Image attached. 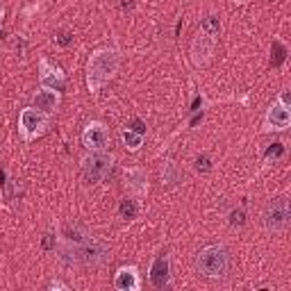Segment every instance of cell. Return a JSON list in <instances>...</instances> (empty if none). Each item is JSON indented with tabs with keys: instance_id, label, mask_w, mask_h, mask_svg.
I'll list each match as a JSON object with an SVG mask.
<instances>
[{
	"instance_id": "obj_12",
	"label": "cell",
	"mask_w": 291,
	"mask_h": 291,
	"mask_svg": "<svg viewBox=\"0 0 291 291\" xmlns=\"http://www.w3.org/2000/svg\"><path fill=\"white\" fill-rule=\"evenodd\" d=\"M114 287L119 291H139L141 289V275L137 266H121L114 275Z\"/></svg>"
},
{
	"instance_id": "obj_5",
	"label": "cell",
	"mask_w": 291,
	"mask_h": 291,
	"mask_svg": "<svg viewBox=\"0 0 291 291\" xmlns=\"http://www.w3.org/2000/svg\"><path fill=\"white\" fill-rule=\"evenodd\" d=\"M111 166H114V155H109V152H105V150L89 152L82 160L84 180L91 182V185H98V182H103L111 173Z\"/></svg>"
},
{
	"instance_id": "obj_26",
	"label": "cell",
	"mask_w": 291,
	"mask_h": 291,
	"mask_svg": "<svg viewBox=\"0 0 291 291\" xmlns=\"http://www.w3.org/2000/svg\"><path fill=\"white\" fill-rule=\"evenodd\" d=\"M43 248L46 250L53 248V234H46V237H43Z\"/></svg>"
},
{
	"instance_id": "obj_18",
	"label": "cell",
	"mask_w": 291,
	"mask_h": 291,
	"mask_svg": "<svg viewBox=\"0 0 291 291\" xmlns=\"http://www.w3.org/2000/svg\"><path fill=\"white\" fill-rule=\"evenodd\" d=\"M287 59V48L280 41H273V66H280Z\"/></svg>"
},
{
	"instance_id": "obj_17",
	"label": "cell",
	"mask_w": 291,
	"mask_h": 291,
	"mask_svg": "<svg viewBox=\"0 0 291 291\" xmlns=\"http://www.w3.org/2000/svg\"><path fill=\"white\" fill-rule=\"evenodd\" d=\"M200 28H203V32H207V34H212V37H216V34H218V18H216V16L203 18Z\"/></svg>"
},
{
	"instance_id": "obj_2",
	"label": "cell",
	"mask_w": 291,
	"mask_h": 291,
	"mask_svg": "<svg viewBox=\"0 0 291 291\" xmlns=\"http://www.w3.org/2000/svg\"><path fill=\"white\" fill-rule=\"evenodd\" d=\"M196 268L205 278H223L230 268V255L223 246H207L198 253Z\"/></svg>"
},
{
	"instance_id": "obj_29",
	"label": "cell",
	"mask_w": 291,
	"mask_h": 291,
	"mask_svg": "<svg viewBox=\"0 0 291 291\" xmlns=\"http://www.w3.org/2000/svg\"><path fill=\"white\" fill-rule=\"evenodd\" d=\"M3 37H5V32H3V28H0V41H3Z\"/></svg>"
},
{
	"instance_id": "obj_28",
	"label": "cell",
	"mask_w": 291,
	"mask_h": 291,
	"mask_svg": "<svg viewBox=\"0 0 291 291\" xmlns=\"http://www.w3.org/2000/svg\"><path fill=\"white\" fill-rule=\"evenodd\" d=\"M0 18H3V0H0Z\"/></svg>"
},
{
	"instance_id": "obj_7",
	"label": "cell",
	"mask_w": 291,
	"mask_h": 291,
	"mask_svg": "<svg viewBox=\"0 0 291 291\" xmlns=\"http://www.w3.org/2000/svg\"><path fill=\"white\" fill-rule=\"evenodd\" d=\"M82 146L89 152L94 150H105L109 146V130L100 121H91L89 125L82 130Z\"/></svg>"
},
{
	"instance_id": "obj_24",
	"label": "cell",
	"mask_w": 291,
	"mask_h": 291,
	"mask_svg": "<svg viewBox=\"0 0 291 291\" xmlns=\"http://www.w3.org/2000/svg\"><path fill=\"white\" fill-rule=\"evenodd\" d=\"M130 130H132V132H137V135H141V137H144V135H146V123H144V121H141V119H135V121H132V123H130Z\"/></svg>"
},
{
	"instance_id": "obj_20",
	"label": "cell",
	"mask_w": 291,
	"mask_h": 291,
	"mask_svg": "<svg viewBox=\"0 0 291 291\" xmlns=\"http://www.w3.org/2000/svg\"><path fill=\"white\" fill-rule=\"evenodd\" d=\"M55 43H57L59 48H69V46L73 43V32H71V30H62V32H57Z\"/></svg>"
},
{
	"instance_id": "obj_21",
	"label": "cell",
	"mask_w": 291,
	"mask_h": 291,
	"mask_svg": "<svg viewBox=\"0 0 291 291\" xmlns=\"http://www.w3.org/2000/svg\"><path fill=\"white\" fill-rule=\"evenodd\" d=\"M196 171L209 173V171H212V160H209L207 155H198V160H196Z\"/></svg>"
},
{
	"instance_id": "obj_27",
	"label": "cell",
	"mask_w": 291,
	"mask_h": 291,
	"mask_svg": "<svg viewBox=\"0 0 291 291\" xmlns=\"http://www.w3.org/2000/svg\"><path fill=\"white\" fill-rule=\"evenodd\" d=\"M50 289H69V287H66L64 282H57V280H53V282H50Z\"/></svg>"
},
{
	"instance_id": "obj_11",
	"label": "cell",
	"mask_w": 291,
	"mask_h": 291,
	"mask_svg": "<svg viewBox=\"0 0 291 291\" xmlns=\"http://www.w3.org/2000/svg\"><path fill=\"white\" fill-rule=\"evenodd\" d=\"M168 282H171V262H168V255L162 253L150 266V284L155 289H166Z\"/></svg>"
},
{
	"instance_id": "obj_19",
	"label": "cell",
	"mask_w": 291,
	"mask_h": 291,
	"mask_svg": "<svg viewBox=\"0 0 291 291\" xmlns=\"http://www.w3.org/2000/svg\"><path fill=\"white\" fill-rule=\"evenodd\" d=\"M162 180H164L166 185H173V182L180 180V173H177L175 164H166V171L162 173Z\"/></svg>"
},
{
	"instance_id": "obj_1",
	"label": "cell",
	"mask_w": 291,
	"mask_h": 291,
	"mask_svg": "<svg viewBox=\"0 0 291 291\" xmlns=\"http://www.w3.org/2000/svg\"><path fill=\"white\" fill-rule=\"evenodd\" d=\"M119 71V53L111 48H98L89 55L86 62V89L98 94L100 86L107 84Z\"/></svg>"
},
{
	"instance_id": "obj_3",
	"label": "cell",
	"mask_w": 291,
	"mask_h": 291,
	"mask_svg": "<svg viewBox=\"0 0 291 291\" xmlns=\"http://www.w3.org/2000/svg\"><path fill=\"white\" fill-rule=\"evenodd\" d=\"M75 250V264H86V266H103L109 259V243L103 239L86 237L82 243L73 246Z\"/></svg>"
},
{
	"instance_id": "obj_8",
	"label": "cell",
	"mask_w": 291,
	"mask_h": 291,
	"mask_svg": "<svg viewBox=\"0 0 291 291\" xmlns=\"http://www.w3.org/2000/svg\"><path fill=\"white\" fill-rule=\"evenodd\" d=\"M39 82H41V86H46V89L62 91L66 84V73L57 64H53L50 59L41 57L39 59Z\"/></svg>"
},
{
	"instance_id": "obj_14",
	"label": "cell",
	"mask_w": 291,
	"mask_h": 291,
	"mask_svg": "<svg viewBox=\"0 0 291 291\" xmlns=\"http://www.w3.org/2000/svg\"><path fill=\"white\" fill-rule=\"evenodd\" d=\"M125 187L130 189L135 196H144L148 193V175L144 168L139 166H132V168H125Z\"/></svg>"
},
{
	"instance_id": "obj_25",
	"label": "cell",
	"mask_w": 291,
	"mask_h": 291,
	"mask_svg": "<svg viewBox=\"0 0 291 291\" xmlns=\"http://www.w3.org/2000/svg\"><path fill=\"white\" fill-rule=\"evenodd\" d=\"M280 103L282 105H287V107H291V100H289V91H282V94H280Z\"/></svg>"
},
{
	"instance_id": "obj_22",
	"label": "cell",
	"mask_w": 291,
	"mask_h": 291,
	"mask_svg": "<svg viewBox=\"0 0 291 291\" xmlns=\"http://www.w3.org/2000/svg\"><path fill=\"white\" fill-rule=\"evenodd\" d=\"M284 155V146L282 144H271L266 150V160H278V157Z\"/></svg>"
},
{
	"instance_id": "obj_4",
	"label": "cell",
	"mask_w": 291,
	"mask_h": 291,
	"mask_svg": "<svg viewBox=\"0 0 291 291\" xmlns=\"http://www.w3.org/2000/svg\"><path fill=\"white\" fill-rule=\"evenodd\" d=\"M48 114H43L37 107H25L18 114V132H21L23 141H34L37 137H41L48 130Z\"/></svg>"
},
{
	"instance_id": "obj_15",
	"label": "cell",
	"mask_w": 291,
	"mask_h": 291,
	"mask_svg": "<svg viewBox=\"0 0 291 291\" xmlns=\"http://www.w3.org/2000/svg\"><path fill=\"white\" fill-rule=\"evenodd\" d=\"M119 214L121 218H125V221H132V218L139 216V203L135 200V198H123L119 205Z\"/></svg>"
},
{
	"instance_id": "obj_6",
	"label": "cell",
	"mask_w": 291,
	"mask_h": 291,
	"mask_svg": "<svg viewBox=\"0 0 291 291\" xmlns=\"http://www.w3.org/2000/svg\"><path fill=\"white\" fill-rule=\"evenodd\" d=\"M264 226L271 232H284L289 228V203L287 198H275L264 212Z\"/></svg>"
},
{
	"instance_id": "obj_16",
	"label": "cell",
	"mask_w": 291,
	"mask_h": 291,
	"mask_svg": "<svg viewBox=\"0 0 291 291\" xmlns=\"http://www.w3.org/2000/svg\"><path fill=\"white\" fill-rule=\"evenodd\" d=\"M123 144L130 148V150H139V148L144 146V137L132 132L130 127H127V130H123Z\"/></svg>"
},
{
	"instance_id": "obj_9",
	"label": "cell",
	"mask_w": 291,
	"mask_h": 291,
	"mask_svg": "<svg viewBox=\"0 0 291 291\" xmlns=\"http://www.w3.org/2000/svg\"><path fill=\"white\" fill-rule=\"evenodd\" d=\"M291 125V109L287 105H282L280 100H275L268 107L266 119H264V130L266 132H284Z\"/></svg>"
},
{
	"instance_id": "obj_13",
	"label": "cell",
	"mask_w": 291,
	"mask_h": 291,
	"mask_svg": "<svg viewBox=\"0 0 291 291\" xmlns=\"http://www.w3.org/2000/svg\"><path fill=\"white\" fill-rule=\"evenodd\" d=\"M32 103L37 109H41L43 114H53L55 109L59 107V103H62V96H59V91H55V89H46V86H41V89L34 94V98H32Z\"/></svg>"
},
{
	"instance_id": "obj_10",
	"label": "cell",
	"mask_w": 291,
	"mask_h": 291,
	"mask_svg": "<svg viewBox=\"0 0 291 291\" xmlns=\"http://www.w3.org/2000/svg\"><path fill=\"white\" fill-rule=\"evenodd\" d=\"M214 48H216V39L212 37V34L207 32H198L196 39H193L191 43V62L196 66H205L209 59H212L214 55Z\"/></svg>"
},
{
	"instance_id": "obj_23",
	"label": "cell",
	"mask_w": 291,
	"mask_h": 291,
	"mask_svg": "<svg viewBox=\"0 0 291 291\" xmlns=\"http://www.w3.org/2000/svg\"><path fill=\"white\" fill-rule=\"evenodd\" d=\"M230 223H232V226H243V223H246V214H243V209H234V212H230Z\"/></svg>"
}]
</instances>
